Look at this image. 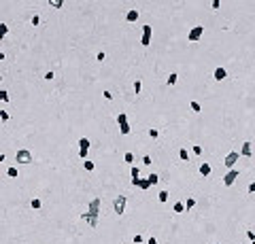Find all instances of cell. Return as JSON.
<instances>
[{
  "mask_svg": "<svg viewBox=\"0 0 255 244\" xmlns=\"http://www.w3.org/2000/svg\"><path fill=\"white\" fill-rule=\"evenodd\" d=\"M147 244H160V242H157L155 238H149V242H147Z\"/></svg>",
  "mask_w": 255,
  "mask_h": 244,
  "instance_id": "45",
  "label": "cell"
},
{
  "mask_svg": "<svg viewBox=\"0 0 255 244\" xmlns=\"http://www.w3.org/2000/svg\"><path fill=\"white\" fill-rule=\"evenodd\" d=\"M189 108H191L194 113H200V111H202V106H200V102H198V100H191V104H189Z\"/></svg>",
  "mask_w": 255,
  "mask_h": 244,
  "instance_id": "17",
  "label": "cell"
},
{
  "mask_svg": "<svg viewBox=\"0 0 255 244\" xmlns=\"http://www.w3.org/2000/svg\"><path fill=\"white\" fill-rule=\"evenodd\" d=\"M81 219H83L89 227H98V214H96V212H89V210H87V212L81 214Z\"/></svg>",
  "mask_w": 255,
  "mask_h": 244,
  "instance_id": "6",
  "label": "cell"
},
{
  "mask_svg": "<svg viewBox=\"0 0 255 244\" xmlns=\"http://www.w3.org/2000/svg\"><path fill=\"white\" fill-rule=\"evenodd\" d=\"M176 81H179V75H176V72H172V75L168 77V81H166V83L172 87V85H176Z\"/></svg>",
  "mask_w": 255,
  "mask_h": 244,
  "instance_id": "20",
  "label": "cell"
},
{
  "mask_svg": "<svg viewBox=\"0 0 255 244\" xmlns=\"http://www.w3.org/2000/svg\"><path fill=\"white\" fill-rule=\"evenodd\" d=\"M149 136H151V138H157L160 132H157V129H149Z\"/></svg>",
  "mask_w": 255,
  "mask_h": 244,
  "instance_id": "41",
  "label": "cell"
},
{
  "mask_svg": "<svg viewBox=\"0 0 255 244\" xmlns=\"http://www.w3.org/2000/svg\"><path fill=\"white\" fill-rule=\"evenodd\" d=\"M138 180H140V170H138L136 166H132V185L136 187V185H138Z\"/></svg>",
  "mask_w": 255,
  "mask_h": 244,
  "instance_id": "12",
  "label": "cell"
},
{
  "mask_svg": "<svg viewBox=\"0 0 255 244\" xmlns=\"http://www.w3.org/2000/svg\"><path fill=\"white\" fill-rule=\"evenodd\" d=\"M126 204H128V200H126V195H117L115 200H113V210H115V214H124L126 212Z\"/></svg>",
  "mask_w": 255,
  "mask_h": 244,
  "instance_id": "1",
  "label": "cell"
},
{
  "mask_svg": "<svg viewBox=\"0 0 255 244\" xmlns=\"http://www.w3.org/2000/svg\"><path fill=\"white\" fill-rule=\"evenodd\" d=\"M251 244H255V240H253V242H251Z\"/></svg>",
  "mask_w": 255,
  "mask_h": 244,
  "instance_id": "46",
  "label": "cell"
},
{
  "mask_svg": "<svg viewBox=\"0 0 255 244\" xmlns=\"http://www.w3.org/2000/svg\"><path fill=\"white\" fill-rule=\"evenodd\" d=\"M147 180H149V185H157V183H160V176H157V174H149Z\"/></svg>",
  "mask_w": 255,
  "mask_h": 244,
  "instance_id": "18",
  "label": "cell"
},
{
  "mask_svg": "<svg viewBox=\"0 0 255 244\" xmlns=\"http://www.w3.org/2000/svg\"><path fill=\"white\" fill-rule=\"evenodd\" d=\"M138 17H140V13H138L136 9H130V11L126 13V21H130V24H136Z\"/></svg>",
  "mask_w": 255,
  "mask_h": 244,
  "instance_id": "8",
  "label": "cell"
},
{
  "mask_svg": "<svg viewBox=\"0 0 255 244\" xmlns=\"http://www.w3.org/2000/svg\"><path fill=\"white\" fill-rule=\"evenodd\" d=\"M89 144H91V142H89L87 138H81V140H79V149H83V151H89Z\"/></svg>",
  "mask_w": 255,
  "mask_h": 244,
  "instance_id": "16",
  "label": "cell"
},
{
  "mask_svg": "<svg viewBox=\"0 0 255 244\" xmlns=\"http://www.w3.org/2000/svg\"><path fill=\"white\" fill-rule=\"evenodd\" d=\"M79 157H81V159H87V151H83V149H79Z\"/></svg>",
  "mask_w": 255,
  "mask_h": 244,
  "instance_id": "39",
  "label": "cell"
},
{
  "mask_svg": "<svg viewBox=\"0 0 255 244\" xmlns=\"http://www.w3.org/2000/svg\"><path fill=\"white\" fill-rule=\"evenodd\" d=\"M194 206H196V200H194V198H189V200L185 202V210H191Z\"/></svg>",
  "mask_w": 255,
  "mask_h": 244,
  "instance_id": "29",
  "label": "cell"
},
{
  "mask_svg": "<svg viewBox=\"0 0 255 244\" xmlns=\"http://www.w3.org/2000/svg\"><path fill=\"white\" fill-rule=\"evenodd\" d=\"M202 34H204V26H194L191 30H189V34H187V41L189 42H196L202 38Z\"/></svg>",
  "mask_w": 255,
  "mask_h": 244,
  "instance_id": "2",
  "label": "cell"
},
{
  "mask_svg": "<svg viewBox=\"0 0 255 244\" xmlns=\"http://www.w3.org/2000/svg\"><path fill=\"white\" fill-rule=\"evenodd\" d=\"M179 157H181L183 162H187V159H189V153H187V149H181V151H179Z\"/></svg>",
  "mask_w": 255,
  "mask_h": 244,
  "instance_id": "25",
  "label": "cell"
},
{
  "mask_svg": "<svg viewBox=\"0 0 255 244\" xmlns=\"http://www.w3.org/2000/svg\"><path fill=\"white\" fill-rule=\"evenodd\" d=\"M240 155H242V157H251V155H253V147H251V142H242Z\"/></svg>",
  "mask_w": 255,
  "mask_h": 244,
  "instance_id": "10",
  "label": "cell"
},
{
  "mask_svg": "<svg viewBox=\"0 0 255 244\" xmlns=\"http://www.w3.org/2000/svg\"><path fill=\"white\" fill-rule=\"evenodd\" d=\"M140 89H142V83H140V81H134V91H136V93H140Z\"/></svg>",
  "mask_w": 255,
  "mask_h": 244,
  "instance_id": "35",
  "label": "cell"
},
{
  "mask_svg": "<svg viewBox=\"0 0 255 244\" xmlns=\"http://www.w3.org/2000/svg\"><path fill=\"white\" fill-rule=\"evenodd\" d=\"M49 4H51L53 9H62V6H64V2H62V0H51Z\"/></svg>",
  "mask_w": 255,
  "mask_h": 244,
  "instance_id": "30",
  "label": "cell"
},
{
  "mask_svg": "<svg viewBox=\"0 0 255 244\" xmlns=\"http://www.w3.org/2000/svg\"><path fill=\"white\" fill-rule=\"evenodd\" d=\"M212 77H215V81H223V79L227 77V70H225V68H221V66H217V68H215V72H212Z\"/></svg>",
  "mask_w": 255,
  "mask_h": 244,
  "instance_id": "9",
  "label": "cell"
},
{
  "mask_svg": "<svg viewBox=\"0 0 255 244\" xmlns=\"http://www.w3.org/2000/svg\"><path fill=\"white\" fill-rule=\"evenodd\" d=\"M30 24H32V26H41V17H39V15H34V17L30 19Z\"/></svg>",
  "mask_w": 255,
  "mask_h": 244,
  "instance_id": "34",
  "label": "cell"
},
{
  "mask_svg": "<svg viewBox=\"0 0 255 244\" xmlns=\"http://www.w3.org/2000/svg\"><path fill=\"white\" fill-rule=\"evenodd\" d=\"M83 168H85V170H87V172H91V170L96 168V163L91 162V159H85V162H83Z\"/></svg>",
  "mask_w": 255,
  "mask_h": 244,
  "instance_id": "19",
  "label": "cell"
},
{
  "mask_svg": "<svg viewBox=\"0 0 255 244\" xmlns=\"http://www.w3.org/2000/svg\"><path fill=\"white\" fill-rule=\"evenodd\" d=\"M119 132H121V134H124V136H128V134H130V125H119Z\"/></svg>",
  "mask_w": 255,
  "mask_h": 244,
  "instance_id": "33",
  "label": "cell"
},
{
  "mask_svg": "<svg viewBox=\"0 0 255 244\" xmlns=\"http://www.w3.org/2000/svg\"><path fill=\"white\" fill-rule=\"evenodd\" d=\"M15 159H17V163H30L34 157H32V153H30L28 149H19V151L15 153Z\"/></svg>",
  "mask_w": 255,
  "mask_h": 244,
  "instance_id": "4",
  "label": "cell"
},
{
  "mask_svg": "<svg viewBox=\"0 0 255 244\" xmlns=\"http://www.w3.org/2000/svg\"><path fill=\"white\" fill-rule=\"evenodd\" d=\"M136 187H138V189H142V191H147V189H149V187H151V185H149V180H147V178H140V180H138V185H136Z\"/></svg>",
  "mask_w": 255,
  "mask_h": 244,
  "instance_id": "15",
  "label": "cell"
},
{
  "mask_svg": "<svg viewBox=\"0 0 255 244\" xmlns=\"http://www.w3.org/2000/svg\"><path fill=\"white\" fill-rule=\"evenodd\" d=\"M247 191H249V193H255V180H253V183H249V187H247Z\"/></svg>",
  "mask_w": 255,
  "mask_h": 244,
  "instance_id": "40",
  "label": "cell"
},
{
  "mask_svg": "<svg viewBox=\"0 0 255 244\" xmlns=\"http://www.w3.org/2000/svg\"><path fill=\"white\" fill-rule=\"evenodd\" d=\"M151 162H153V159H151L149 155H145V157H142V163H145V166H151Z\"/></svg>",
  "mask_w": 255,
  "mask_h": 244,
  "instance_id": "37",
  "label": "cell"
},
{
  "mask_svg": "<svg viewBox=\"0 0 255 244\" xmlns=\"http://www.w3.org/2000/svg\"><path fill=\"white\" fill-rule=\"evenodd\" d=\"M6 174H9L11 178H17V176H19V172H17V168H9V170H6Z\"/></svg>",
  "mask_w": 255,
  "mask_h": 244,
  "instance_id": "26",
  "label": "cell"
},
{
  "mask_svg": "<svg viewBox=\"0 0 255 244\" xmlns=\"http://www.w3.org/2000/svg\"><path fill=\"white\" fill-rule=\"evenodd\" d=\"M0 119H2V123H6V121H9V113H6L4 108H0Z\"/></svg>",
  "mask_w": 255,
  "mask_h": 244,
  "instance_id": "32",
  "label": "cell"
},
{
  "mask_svg": "<svg viewBox=\"0 0 255 244\" xmlns=\"http://www.w3.org/2000/svg\"><path fill=\"white\" fill-rule=\"evenodd\" d=\"M247 238H249V240L253 242V240H255V231H251V229H247Z\"/></svg>",
  "mask_w": 255,
  "mask_h": 244,
  "instance_id": "38",
  "label": "cell"
},
{
  "mask_svg": "<svg viewBox=\"0 0 255 244\" xmlns=\"http://www.w3.org/2000/svg\"><path fill=\"white\" fill-rule=\"evenodd\" d=\"M172 212H176V214L185 212V204H183V202H174V206H172Z\"/></svg>",
  "mask_w": 255,
  "mask_h": 244,
  "instance_id": "13",
  "label": "cell"
},
{
  "mask_svg": "<svg viewBox=\"0 0 255 244\" xmlns=\"http://www.w3.org/2000/svg\"><path fill=\"white\" fill-rule=\"evenodd\" d=\"M30 206H32V208H34V210H41L42 202H41V200H36V198H34V200H32V202H30Z\"/></svg>",
  "mask_w": 255,
  "mask_h": 244,
  "instance_id": "27",
  "label": "cell"
},
{
  "mask_svg": "<svg viewBox=\"0 0 255 244\" xmlns=\"http://www.w3.org/2000/svg\"><path fill=\"white\" fill-rule=\"evenodd\" d=\"M89 212H96V214H100V200H98V198H94V200L89 202Z\"/></svg>",
  "mask_w": 255,
  "mask_h": 244,
  "instance_id": "11",
  "label": "cell"
},
{
  "mask_svg": "<svg viewBox=\"0 0 255 244\" xmlns=\"http://www.w3.org/2000/svg\"><path fill=\"white\" fill-rule=\"evenodd\" d=\"M124 159H126V163H130V166H132V163H134V153H130V151H128L126 155H124Z\"/></svg>",
  "mask_w": 255,
  "mask_h": 244,
  "instance_id": "28",
  "label": "cell"
},
{
  "mask_svg": "<svg viewBox=\"0 0 255 244\" xmlns=\"http://www.w3.org/2000/svg\"><path fill=\"white\" fill-rule=\"evenodd\" d=\"M0 100H2L4 104H9V91H4V89H2V91H0Z\"/></svg>",
  "mask_w": 255,
  "mask_h": 244,
  "instance_id": "31",
  "label": "cell"
},
{
  "mask_svg": "<svg viewBox=\"0 0 255 244\" xmlns=\"http://www.w3.org/2000/svg\"><path fill=\"white\" fill-rule=\"evenodd\" d=\"M157 200H160L162 204L168 202V191H160V193H157Z\"/></svg>",
  "mask_w": 255,
  "mask_h": 244,
  "instance_id": "23",
  "label": "cell"
},
{
  "mask_svg": "<svg viewBox=\"0 0 255 244\" xmlns=\"http://www.w3.org/2000/svg\"><path fill=\"white\" fill-rule=\"evenodd\" d=\"M142 242V236H140V234H136V236H134V244H140Z\"/></svg>",
  "mask_w": 255,
  "mask_h": 244,
  "instance_id": "42",
  "label": "cell"
},
{
  "mask_svg": "<svg viewBox=\"0 0 255 244\" xmlns=\"http://www.w3.org/2000/svg\"><path fill=\"white\" fill-rule=\"evenodd\" d=\"M96 60H98V62H104V60H106V53H104V51H100V53L96 55Z\"/></svg>",
  "mask_w": 255,
  "mask_h": 244,
  "instance_id": "36",
  "label": "cell"
},
{
  "mask_svg": "<svg viewBox=\"0 0 255 244\" xmlns=\"http://www.w3.org/2000/svg\"><path fill=\"white\" fill-rule=\"evenodd\" d=\"M53 77H55L53 72H45V79H47V81H53Z\"/></svg>",
  "mask_w": 255,
  "mask_h": 244,
  "instance_id": "43",
  "label": "cell"
},
{
  "mask_svg": "<svg viewBox=\"0 0 255 244\" xmlns=\"http://www.w3.org/2000/svg\"><path fill=\"white\" fill-rule=\"evenodd\" d=\"M211 6H212V9H219V6H221V2H219V0H212Z\"/></svg>",
  "mask_w": 255,
  "mask_h": 244,
  "instance_id": "44",
  "label": "cell"
},
{
  "mask_svg": "<svg viewBox=\"0 0 255 244\" xmlns=\"http://www.w3.org/2000/svg\"><path fill=\"white\" fill-rule=\"evenodd\" d=\"M200 174H202V176H209V174H211V166H209V163H200Z\"/></svg>",
  "mask_w": 255,
  "mask_h": 244,
  "instance_id": "14",
  "label": "cell"
},
{
  "mask_svg": "<svg viewBox=\"0 0 255 244\" xmlns=\"http://www.w3.org/2000/svg\"><path fill=\"white\" fill-rule=\"evenodd\" d=\"M117 123H119V125H126L128 123V115L126 113H119V115H117Z\"/></svg>",
  "mask_w": 255,
  "mask_h": 244,
  "instance_id": "21",
  "label": "cell"
},
{
  "mask_svg": "<svg viewBox=\"0 0 255 244\" xmlns=\"http://www.w3.org/2000/svg\"><path fill=\"white\" fill-rule=\"evenodd\" d=\"M151 36H153V28H151L149 24H145V26H142V38H140V45H142V47H149V45H151Z\"/></svg>",
  "mask_w": 255,
  "mask_h": 244,
  "instance_id": "3",
  "label": "cell"
},
{
  "mask_svg": "<svg viewBox=\"0 0 255 244\" xmlns=\"http://www.w3.org/2000/svg\"><path fill=\"white\" fill-rule=\"evenodd\" d=\"M6 34H9V26L6 24H0V38H4Z\"/></svg>",
  "mask_w": 255,
  "mask_h": 244,
  "instance_id": "22",
  "label": "cell"
},
{
  "mask_svg": "<svg viewBox=\"0 0 255 244\" xmlns=\"http://www.w3.org/2000/svg\"><path fill=\"white\" fill-rule=\"evenodd\" d=\"M191 153H194L196 157H200V155H202V147H198V144H194V147H191Z\"/></svg>",
  "mask_w": 255,
  "mask_h": 244,
  "instance_id": "24",
  "label": "cell"
},
{
  "mask_svg": "<svg viewBox=\"0 0 255 244\" xmlns=\"http://www.w3.org/2000/svg\"><path fill=\"white\" fill-rule=\"evenodd\" d=\"M238 176H240V174H238V170H236V168L227 170V174L223 176V185H225V187H232V185L236 183V178H238Z\"/></svg>",
  "mask_w": 255,
  "mask_h": 244,
  "instance_id": "5",
  "label": "cell"
},
{
  "mask_svg": "<svg viewBox=\"0 0 255 244\" xmlns=\"http://www.w3.org/2000/svg\"><path fill=\"white\" fill-rule=\"evenodd\" d=\"M238 157H240V153H238V151H232V153H227V157L223 159V163L232 170V168L236 166V162H238Z\"/></svg>",
  "mask_w": 255,
  "mask_h": 244,
  "instance_id": "7",
  "label": "cell"
}]
</instances>
